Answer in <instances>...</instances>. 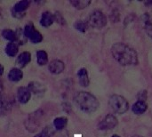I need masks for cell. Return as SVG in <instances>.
Returning a JSON list of instances; mask_svg holds the SVG:
<instances>
[{"instance_id":"obj_19","label":"cell","mask_w":152,"mask_h":137,"mask_svg":"<svg viewBox=\"0 0 152 137\" xmlns=\"http://www.w3.org/2000/svg\"><path fill=\"white\" fill-rule=\"evenodd\" d=\"M68 124V119L65 117H58L53 120V126L56 130H62L66 127Z\"/></svg>"},{"instance_id":"obj_29","label":"cell","mask_w":152,"mask_h":137,"mask_svg":"<svg viewBox=\"0 0 152 137\" xmlns=\"http://www.w3.org/2000/svg\"><path fill=\"white\" fill-rule=\"evenodd\" d=\"M112 137H120V136H118V135H113Z\"/></svg>"},{"instance_id":"obj_28","label":"cell","mask_w":152,"mask_h":137,"mask_svg":"<svg viewBox=\"0 0 152 137\" xmlns=\"http://www.w3.org/2000/svg\"><path fill=\"white\" fill-rule=\"evenodd\" d=\"M146 4H151L152 5V1L151 0V1H148L147 3H146Z\"/></svg>"},{"instance_id":"obj_13","label":"cell","mask_w":152,"mask_h":137,"mask_svg":"<svg viewBox=\"0 0 152 137\" xmlns=\"http://www.w3.org/2000/svg\"><path fill=\"white\" fill-rule=\"evenodd\" d=\"M23 78V72L19 68H12L8 73V79L11 82H19Z\"/></svg>"},{"instance_id":"obj_24","label":"cell","mask_w":152,"mask_h":137,"mask_svg":"<svg viewBox=\"0 0 152 137\" xmlns=\"http://www.w3.org/2000/svg\"><path fill=\"white\" fill-rule=\"evenodd\" d=\"M34 137H51L50 136V132L47 128H45L44 130H42L39 134L36 135Z\"/></svg>"},{"instance_id":"obj_12","label":"cell","mask_w":152,"mask_h":137,"mask_svg":"<svg viewBox=\"0 0 152 137\" xmlns=\"http://www.w3.org/2000/svg\"><path fill=\"white\" fill-rule=\"evenodd\" d=\"M77 78L79 85L83 87H87L90 84V79L88 76V71L86 68H82L77 72Z\"/></svg>"},{"instance_id":"obj_22","label":"cell","mask_w":152,"mask_h":137,"mask_svg":"<svg viewBox=\"0 0 152 137\" xmlns=\"http://www.w3.org/2000/svg\"><path fill=\"white\" fill-rule=\"evenodd\" d=\"M53 19H54V21L57 22L58 24L60 25H66V21L65 19L63 18L62 14L59 12H56L54 14H53Z\"/></svg>"},{"instance_id":"obj_16","label":"cell","mask_w":152,"mask_h":137,"mask_svg":"<svg viewBox=\"0 0 152 137\" xmlns=\"http://www.w3.org/2000/svg\"><path fill=\"white\" fill-rule=\"evenodd\" d=\"M28 88L30 90L31 94H35V95H42L45 92V86L44 85L40 84L39 82H30L28 85Z\"/></svg>"},{"instance_id":"obj_5","label":"cell","mask_w":152,"mask_h":137,"mask_svg":"<svg viewBox=\"0 0 152 137\" xmlns=\"http://www.w3.org/2000/svg\"><path fill=\"white\" fill-rule=\"evenodd\" d=\"M23 36L32 44H39L43 41V35L35 29L33 23H28L23 29Z\"/></svg>"},{"instance_id":"obj_18","label":"cell","mask_w":152,"mask_h":137,"mask_svg":"<svg viewBox=\"0 0 152 137\" xmlns=\"http://www.w3.org/2000/svg\"><path fill=\"white\" fill-rule=\"evenodd\" d=\"M2 37L4 39L9 41V42H16L18 36L16 34V32L12 29H5L2 31Z\"/></svg>"},{"instance_id":"obj_10","label":"cell","mask_w":152,"mask_h":137,"mask_svg":"<svg viewBox=\"0 0 152 137\" xmlns=\"http://www.w3.org/2000/svg\"><path fill=\"white\" fill-rule=\"evenodd\" d=\"M31 62V53L29 52H22L20 53L16 59V64L19 69L26 67Z\"/></svg>"},{"instance_id":"obj_17","label":"cell","mask_w":152,"mask_h":137,"mask_svg":"<svg viewBox=\"0 0 152 137\" xmlns=\"http://www.w3.org/2000/svg\"><path fill=\"white\" fill-rule=\"evenodd\" d=\"M37 62L39 66H45L48 63V54L45 50H38L36 53Z\"/></svg>"},{"instance_id":"obj_30","label":"cell","mask_w":152,"mask_h":137,"mask_svg":"<svg viewBox=\"0 0 152 137\" xmlns=\"http://www.w3.org/2000/svg\"><path fill=\"white\" fill-rule=\"evenodd\" d=\"M132 137H142V136H138V135H135V136H132Z\"/></svg>"},{"instance_id":"obj_4","label":"cell","mask_w":152,"mask_h":137,"mask_svg":"<svg viewBox=\"0 0 152 137\" xmlns=\"http://www.w3.org/2000/svg\"><path fill=\"white\" fill-rule=\"evenodd\" d=\"M87 23L89 26H91L93 28L102 29L106 26L107 18L102 12H101L99 10H95L90 14Z\"/></svg>"},{"instance_id":"obj_25","label":"cell","mask_w":152,"mask_h":137,"mask_svg":"<svg viewBox=\"0 0 152 137\" xmlns=\"http://www.w3.org/2000/svg\"><path fill=\"white\" fill-rule=\"evenodd\" d=\"M138 98H139L138 101L145 102V100H146V98H147V92L143 91V92L139 93V94H138Z\"/></svg>"},{"instance_id":"obj_6","label":"cell","mask_w":152,"mask_h":137,"mask_svg":"<svg viewBox=\"0 0 152 137\" xmlns=\"http://www.w3.org/2000/svg\"><path fill=\"white\" fill-rule=\"evenodd\" d=\"M29 5H30V1L28 0H21L16 2L12 9V15L16 18H22L25 15V12L28 9Z\"/></svg>"},{"instance_id":"obj_7","label":"cell","mask_w":152,"mask_h":137,"mask_svg":"<svg viewBox=\"0 0 152 137\" xmlns=\"http://www.w3.org/2000/svg\"><path fill=\"white\" fill-rule=\"evenodd\" d=\"M118 125L117 118L112 114H108L105 118L99 123L98 128L100 130H111L114 129Z\"/></svg>"},{"instance_id":"obj_15","label":"cell","mask_w":152,"mask_h":137,"mask_svg":"<svg viewBox=\"0 0 152 137\" xmlns=\"http://www.w3.org/2000/svg\"><path fill=\"white\" fill-rule=\"evenodd\" d=\"M148 109V105L145 102L137 101L132 107V111L136 115H142Z\"/></svg>"},{"instance_id":"obj_20","label":"cell","mask_w":152,"mask_h":137,"mask_svg":"<svg viewBox=\"0 0 152 137\" xmlns=\"http://www.w3.org/2000/svg\"><path fill=\"white\" fill-rule=\"evenodd\" d=\"M70 4L76 9L82 10V9H85L87 6H89L90 4H91V1L90 0H71Z\"/></svg>"},{"instance_id":"obj_2","label":"cell","mask_w":152,"mask_h":137,"mask_svg":"<svg viewBox=\"0 0 152 137\" xmlns=\"http://www.w3.org/2000/svg\"><path fill=\"white\" fill-rule=\"evenodd\" d=\"M74 101L77 106L85 113L95 112L100 106L98 99L88 92H78L75 95Z\"/></svg>"},{"instance_id":"obj_14","label":"cell","mask_w":152,"mask_h":137,"mask_svg":"<svg viewBox=\"0 0 152 137\" xmlns=\"http://www.w3.org/2000/svg\"><path fill=\"white\" fill-rule=\"evenodd\" d=\"M5 54L9 57H15L19 52V45L17 42H9L4 48Z\"/></svg>"},{"instance_id":"obj_9","label":"cell","mask_w":152,"mask_h":137,"mask_svg":"<svg viewBox=\"0 0 152 137\" xmlns=\"http://www.w3.org/2000/svg\"><path fill=\"white\" fill-rule=\"evenodd\" d=\"M65 70V63L61 60H53L48 65V70L54 75L62 73Z\"/></svg>"},{"instance_id":"obj_8","label":"cell","mask_w":152,"mask_h":137,"mask_svg":"<svg viewBox=\"0 0 152 137\" xmlns=\"http://www.w3.org/2000/svg\"><path fill=\"white\" fill-rule=\"evenodd\" d=\"M31 98V92L28 86H20L17 90V100L21 104H26Z\"/></svg>"},{"instance_id":"obj_21","label":"cell","mask_w":152,"mask_h":137,"mask_svg":"<svg viewBox=\"0 0 152 137\" xmlns=\"http://www.w3.org/2000/svg\"><path fill=\"white\" fill-rule=\"evenodd\" d=\"M74 28L77 31L82 32V33H85V32H86L88 30L89 25H88L87 21H77L74 23Z\"/></svg>"},{"instance_id":"obj_1","label":"cell","mask_w":152,"mask_h":137,"mask_svg":"<svg viewBox=\"0 0 152 137\" xmlns=\"http://www.w3.org/2000/svg\"><path fill=\"white\" fill-rule=\"evenodd\" d=\"M111 53L114 59L123 66L136 65L138 54L134 49L123 43H116L111 47Z\"/></svg>"},{"instance_id":"obj_26","label":"cell","mask_w":152,"mask_h":137,"mask_svg":"<svg viewBox=\"0 0 152 137\" xmlns=\"http://www.w3.org/2000/svg\"><path fill=\"white\" fill-rule=\"evenodd\" d=\"M4 66L0 63V77L4 74Z\"/></svg>"},{"instance_id":"obj_27","label":"cell","mask_w":152,"mask_h":137,"mask_svg":"<svg viewBox=\"0 0 152 137\" xmlns=\"http://www.w3.org/2000/svg\"><path fill=\"white\" fill-rule=\"evenodd\" d=\"M3 89H4V84H3V81L0 80V94L3 92Z\"/></svg>"},{"instance_id":"obj_23","label":"cell","mask_w":152,"mask_h":137,"mask_svg":"<svg viewBox=\"0 0 152 137\" xmlns=\"http://www.w3.org/2000/svg\"><path fill=\"white\" fill-rule=\"evenodd\" d=\"M144 21H145V29H146V31H147V33L152 37V22H151V21H149V20H146Z\"/></svg>"},{"instance_id":"obj_11","label":"cell","mask_w":152,"mask_h":137,"mask_svg":"<svg viewBox=\"0 0 152 137\" xmlns=\"http://www.w3.org/2000/svg\"><path fill=\"white\" fill-rule=\"evenodd\" d=\"M54 22V19H53V14L49 12V11H45L42 13L41 18H40V25L44 28H48L50 26L53 25V23Z\"/></svg>"},{"instance_id":"obj_3","label":"cell","mask_w":152,"mask_h":137,"mask_svg":"<svg viewBox=\"0 0 152 137\" xmlns=\"http://www.w3.org/2000/svg\"><path fill=\"white\" fill-rule=\"evenodd\" d=\"M109 105L111 110L118 114H124L129 109L127 100L119 95H111L109 99Z\"/></svg>"}]
</instances>
